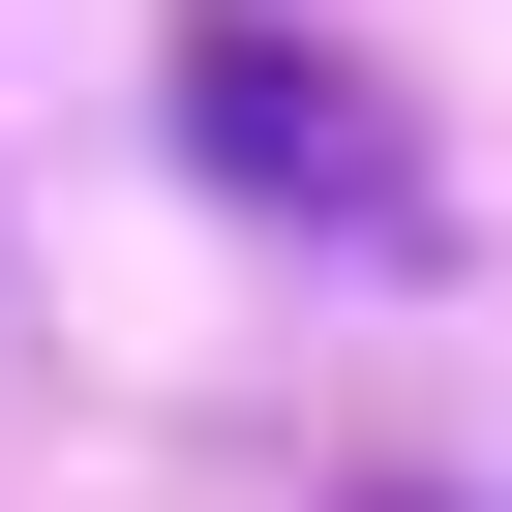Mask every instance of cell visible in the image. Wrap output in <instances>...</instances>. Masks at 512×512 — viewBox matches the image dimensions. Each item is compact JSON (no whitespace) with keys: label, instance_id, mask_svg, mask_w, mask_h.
I'll return each instance as SVG.
<instances>
[{"label":"cell","instance_id":"cell-1","mask_svg":"<svg viewBox=\"0 0 512 512\" xmlns=\"http://www.w3.org/2000/svg\"><path fill=\"white\" fill-rule=\"evenodd\" d=\"M181 181H241V211H302V241H362V272H422L452 241V181H422V121L332 61V31H181Z\"/></svg>","mask_w":512,"mask_h":512}]
</instances>
